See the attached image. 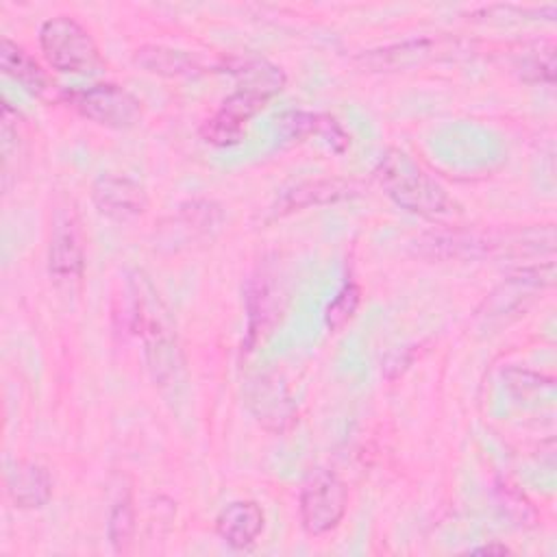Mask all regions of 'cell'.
<instances>
[{
	"mask_svg": "<svg viewBox=\"0 0 557 557\" xmlns=\"http://www.w3.org/2000/svg\"><path fill=\"white\" fill-rule=\"evenodd\" d=\"M131 324L144 342L148 368L159 385L176 383L183 372V355L176 339L174 320L150 278L135 270L128 276Z\"/></svg>",
	"mask_w": 557,
	"mask_h": 557,
	"instance_id": "1",
	"label": "cell"
},
{
	"mask_svg": "<svg viewBox=\"0 0 557 557\" xmlns=\"http://www.w3.org/2000/svg\"><path fill=\"white\" fill-rule=\"evenodd\" d=\"M374 176L381 189L405 211L435 218L450 211V198L407 152L389 148L376 163Z\"/></svg>",
	"mask_w": 557,
	"mask_h": 557,
	"instance_id": "2",
	"label": "cell"
},
{
	"mask_svg": "<svg viewBox=\"0 0 557 557\" xmlns=\"http://www.w3.org/2000/svg\"><path fill=\"white\" fill-rule=\"evenodd\" d=\"M39 48L46 63L63 74H98L104 61L94 37L70 15H57L41 24Z\"/></svg>",
	"mask_w": 557,
	"mask_h": 557,
	"instance_id": "3",
	"label": "cell"
},
{
	"mask_svg": "<svg viewBox=\"0 0 557 557\" xmlns=\"http://www.w3.org/2000/svg\"><path fill=\"white\" fill-rule=\"evenodd\" d=\"M67 104L85 120L113 128L128 131L141 122V102L120 85L100 83L87 89H74L67 96Z\"/></svg>",
	"mask_w": 557,
	"mask_h": 557,
	"instance_id": "4",
	"label": "cell"
},
{
	"mask_svg": "<svg viewBox=\"0 0 557 557\" xmlns=\"http://www.w3.org/2000/svg\"><path fill=\"white\" fill-rule=\"evenodd\" d=\"M300 522L309 535H326L342 522L348 505L344 481L324 468L313 470L300 490Z\"/></svg>",
	"mask_w": 557,
	"mask_h": 557,
	"instance_id": "5",
	"label": "cell"
},
{
	"mask_svg": "<svg viewBox=\"0 0 557 557\" xmlns=\"http://www.w3.org/2000/svg\"><path fill=\"white\" fill-rule=\"evenodd\" d=\"M244 398L255 420L272 433H285L298 420V409L287 385L272 372L255 374L244 387Z\"/></svg>",
	"mask_w": 557,
	"mask_h": 557,
	"instance_id": "6",
	"label": "cell"
},
{
	"mask_svg": "<svg viewBox=\"0 0 557 557\" xmlns=\"http://www.w3.org/2000/svg\"><path fill=\"white\" fill-rule=\"evenodd\" d=\"M48 268L57 281H76L83 276L85 250L81 224L72 207H59L52 218Z\"/></svg>",
	"mask_w": 557,
	"mask_h": 557,
	"instance_id": "7",
	"label": "cell"
},
{
	"mask_svg": "<svg viewBox=\"0 0 557 557\" xmlns=\"http://www.w3.org/2000/svg\"><path fill=\"white\" fill-rule=\"evenodd\" d=\"M265 102L268 100H263V98H259L255 94L235 89L222 102V107L202 124V128H200L202 139L207 144H213V146H220V148L239 144L244 139L246 122L255 113H259L265 107Z\"/></svg>",
	"mask_w": 557,
	"mask_h": 557,
	"instance_id": "8",
	"label": "cell"
},
{
	"mask_svg": "<svg viewBox=\"0 0 557 557\" xmlns=\"http://www.w3.org/2000/svg\"><path fill=\"white\" fill-rule=\"evenodd\" d=\"M91 200L96 209L113 220H128L141 215L148 207V196L144 187L120 174H102L91 187Z\"/></svg>",
	"mask_w": 557,
	"mask_h": 557,
	"instance_id": "9",
	"label": "cell"
},
{
	"mask_svg": "<svg viewBox=\"0 0 557 557\" xmlns=\"http://www.w3.org/2000/svg\"><path fill=\"white\" fill-rule=\"evenodd\" d=\"M222 72H228L237 81V89L270 100L285 87V74L278 65L259 54H233L222 59Z\"/></svg>",
	"mask_w": 557,
	"mask_h": 557,
	"instance_id": "10",
	"label": "cell"
},
{
	"mask_svg": "<svg viewBox=\"0 0 557 557\" xmlns=\"http://www.w3.org/2000/svg\"><path fill=\"white\" fill-rule=\"evenodd\" d=\"M7 494L22 509L44 507L52 496V479L48 470L33 461H11L4 472Z\"/></svg>",
	"mask_w": 557,
	"mask_h": 557,
	"instance_id": "11",
	"label": "cell"
},
{
	"mask_svg": "<svg viewBox=\"0 0 557 557\" xmlns=\"http://www.w3.org/2000/svg\"><path fill=\"white\" fill-rule=\"evenodd\" d=\"M437 52H450L446 39L420 37V39H409L381 50H370L361 54L359 61H363L372 70H405V67L420 65L435 59Z\"/></svg>",
	"mask_w": 557,
	"mask_h": 557,
	"instance_id": "12",
	"label": "cell"
},
{
	"mask_svg": "<svg viewBox=\"0 0 557 557\" xmlns=\"http://www.w3.org/2000/svg\"><path fill=\"white\" fill-rule=\"evenodd\" d=\"M133 63L141 70L159 76H198L211 72V63H205L198 54L187 50H176L168 46H141L133 54ZM220 70V67H215Z\"/></svg>",
	"mask_w": 557,
	"mask_h": 557,
	"instance_id": "13",
	"label": "cell"
},
{
	"mask_svg": "<svg viewBox=\"0 0 557 557\" xmlns=\"http://www.w3.org/2000/svg\"><path fill=\"white\" fill-rule=\"evenodd\" d=\"M263 522V511L255 500H235L218 513L215 531L228 546L246 548L259 537Z\"/></svg>",
	"mask_w": 557,
	"mask_h": 557,
	"instance_id": "14",
	"label": "cell"
},
{
	"mask_svg": "<svg viewBox=\"0 0 557 557\" xmlns=\"http://www.w3.org/2000/svg\"><path fill=\"white\" fill-rule=\"evenodd\" d=\"M276 133L285 141H305L309 135L320 133L337 152H342L350 144L348 135L333 117L309 111H285L276 117Z\"/></svg>",
	"mask_w": 557,
	"mask_h": 557,
	"instance_id": "15",
	"label": "cell"
},
{
	"mask_svg": "<svg viewBox=\"0 0 557 557\" xmlns=\"http://www.w3.org/2000/svg\"><path fill=\"white\" fill-rule=\"evenodd\" d=\"M0 65L7 76H11L33 96L44 98L50 91V81L41 70V65L9 37H2V44H0Z\"/></svg>",
	"mask_w": 557,
	"mask_h": 557,
	"instance_id": "16",
	"label": "cell"
},
{
	"mask_svg": "<svg viewBox=\"0 0 557 557\" xmlns=\"http://www.w3.org/2000/svg\"><path fill=\"white\" fill-rule=\"evenodd\" d=\"M355 194V185L350 181H342V178H318V181H307L296 185L292 191H287L276 209L278 213H287V211H296V209H305L311 205H326V202H335L342 198H348Z\"/></svg>",
	"mask_w": 557,
	"mask_h": 557,
	"instance_id": "17",
	"label": "cell"
},
{
	"mask_svg": "<svg viewBox=\"0 0 557 557\" xmlns=\"http://www.w3.org/2000/svg\"><path fill=\"white\" fill-rule=\"evenodd\" d=\"M357 305H359V287L355 283H346L326 307L324 322L329 331H339L355 315Z\"/></svg>",
	"mask_w": 557,
	"mask_h": 557,
	"instance_id": "18",
	"label": "cell"
},
{
	"mask_svg": "<svg viewBox=\"0 0 557 557\" xmlns=\"http://www.w3.org/2000/svg\"><path fill=\"white\" fill-rule=\"evenodd\" d=\"M135 529V516H133V505L131 498H122L115 503L111 516H109V540L115 550H126Z\"/></svg>",
	"mask_w": 557,
	"mask_h": 557,
	"instance_id": "19",
	"label": "cell"
},
{
	"mask_svg": "<svg viewBox=\"0 0 557 557\" xmlns=\"http://www.w3.org/2000/svg\"><path fill=\"white\" fill-rule=\"evenodd\" d=\"M533 72L531 81H544V83H553L555 76V59H553V50H548L546 54L540 52V57H533L524 63V74Z\"/></svg>",
	"mask_w": 557,
	"mask_h": 557,
	"instance_id": "20",
	"label": "cell"
},
{
	"mask_svg": "<svg viewBox=\"0 0 557 557\" xmlns=\"http://www.w3.org/2000/svg\"><path fill=\"white\" fill-rule=\"evenodd\" d=\"M472 553H498V555H505V553H509V548L507 546H496V544H490V546H481V548H474Z\"/></svg>",
	"mask_w": 557,
	"mask_h": 557,
	"instance_id": "21",
	"label": "cell"
}]
</instances>
